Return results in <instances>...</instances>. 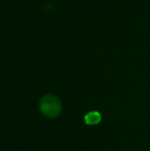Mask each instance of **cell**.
Listing matches in <instances>:
<instances>
[{
  "mask_svg": "<svg viewBox=\"0 0 150 151\" xmlns=\"http://www.w3.org/2000/svg\"><path fill=\"white\" fill-rule=\"evenodd\" d=\"M40 110L48 118H56L62 111V104L54 95H46L40 101Z\"/></svg>",
  "mask_w": 150,
  "mask_h": 151,
  "instance_id": "1",
  "label": "cell"
},
{
  "mask_svg": "<svg viewBox=\"0 0 150 151\" xmlns=\"http://www.w3.org/2000/svg\"><path fill=\"white\" fill-rule=\"evenodd\" d=\"M85 123L89 126L97 125L102 120V116L98 111H90L87 113L84 117Z\"/></svg>",
  "mask_w": 150,
  "mask_h": 151,
  "instance_id": "2",
  "label": "cell"
}]
</instances>
